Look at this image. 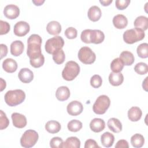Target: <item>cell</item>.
<instances>
[{"label":"cell","instance_id":"obj_38","mask_svg":"<svg viewBox=\"0 0 148 148\" xmlns=\"http://www.w3.org/2000/svg\"><path fill=\"white\" fill-rule=\"evenodd\" d=\"M62 145L63 140L58 136L53 137L50 141V146L52 148H61L62 147Z\"/></svg>","mask_w":148,"mask_h":148},{"label":"cell","instance_id":"obj_11","mask_svg":"<svg viewBox=\"0 0 148 148\" xmlns=\"http://www.w3.org/2000/svg\"><path fill=\"white\" fill-rule=\"evenodd\" d=\"M3 14L8 19H15L20 14L19 8L13 4L8 5L3 9Z\"/></svg>","mask_w":148,"mask_h":148},{"label":"cell","instance_id":"obj_36","mask_svg":"<svg viewBox=\"0 0 148 148\" xmlns=\"http://www.w3.org/2000/svg\"><path fill=\"white\" fill-rule=\"evenodd\" d=\"M102 83V79L98 75H94L90 79V84L94 88H99L101 86Z\"/></svg>","mask_w":148,"mask_h":148},{"label":"cell","instance_id":"obj_35","mask_svg":"<svg viewBox=\"0 0 148 148\" xmlns=\"http://www.w3.org/2000/svg\"><path fill=\"white\" fill-rule=\"evenodd\" d=\"M134 71H135L136 73H137L139 75H145L148 72L147 65L143 62L137 63L134 67Z\"/></svg>","mask_w":148,"mask_h":148},{"label":"cell","instance_id":"obj_40","mask_svg":"<svg viewBox=\"0 0 148 148\" xmlns=\"http://www.w3.org/2000/svg\"><path fill=\"white\" fill-rule=\"evenodd\" d=\"M91 29H86L82 32L80 38L82 42H83L85 43H91Z\"/></svg>","mask_w":148,"mask_h":148},{"label":"cell","instance_id":"obj_2","mask_svg":"<svg viewBox=\"0 0 148 148\" xmlns=\"http://www.w3.org/2000/svg\"><path fill=\"white\" fill-rule=\"evenodd\" d=\"M5 101L10 106H15L21 103L25 99V94L22 90H9L5 94Z\"/></svg>","mask_w":148,"mask_h":148},{"label":"cell","instance_id":"obj_9","mask_svg":"<svg viewBox=\"0 0 148 148\" xmlns=\"http://www.w3.org/2000/svg\"><path fill=\"white\" fill-rule=\"evenodd\" d=\"M30 30V27L28 23L23 21H18L14 25L13 32L17 36H24L26 35Z\"/></svg>","mask_w":148,"mask_h":148},{"label":"cell","instance_id":"obj_26","mask_svg":"<svg viewBox=\"0 0 148 148\" xmlns=\"http://www.w3.org/2000/svg\"><path fill=\"white\" fill-rule=\"evenodd\" d=\"M114 140V135L109 132H105L101 136V143L105 147H111L113 144Z\"/></svg>","mask_w":148,"mask_h":148},{"label":"cell","instance_id":"obj_12","mask_svg":"<svg viewBox=\"0 0 148 148\" xmlns=\"http://www.w3.org/2000/svg\"><path fill=\"white\" fill-rule=\"evenodd\" d=\"M13 125L18 128H23L27 125V121L25 116L18 113H13L11 116Z\"/></svg>","mask_w":148,"mask_h":148},{"label":"cell","instance_id":"obj_39","mask_svg":"<svg viewBox=\"0 0 148 148\" xmlns=\"http://www.w3.org/2000/svg\"><path fill=\"white\" fill-rule=\"evenodd\" d=\"M64 34L68 39H73L77 37V31L76 28L70 27H68L67 29H66V30L65 31Z\"/></svg>","mask_w":148,"mask_h":148},{"label":"cell","instance_id":"obj_31","mask_svg":"<svg viewBox=\"0 0 148 148\" xmlns=\"http://www.w3.org/2000/svg\"><path fill=\"white\" fill-rule=\"evenodd\" d=\"M124 64L122 61L120 59V58H114L110 64V68L113 72L119 73L120 72L123 68H124Z\"/></svg>","mask_w":148,"mask_h":148},{"label":"cell","instance_id":"obj_32","mask_svg":"<svg viewBox=\"0 0 148 148\" xmlns=\"http://www.w3.org/2000/svg\"><path fill=\"white\" fill-rule=\"evenodd\" d=\"M83 127L82 123L77 120H71L67 125L68 129L71 132H77L80 131Z\"/></svg>","mask_w":148,"mask_h":148},{"label":"cell","instance_id":"obj_45","mask_svg":"<svg viewBox=\"0 0 148 148\" xmlns=\"http://www.w3.org/2000/svg\"><path fill=\"white\" fill-rule=\"evenodd\" d=\"M1 58L6 56L8 53V47L5 44H1Z\"/></svg>","mask_w":148,"mask_h":148},{"label":"cell","instance_id":"obj_16","mask_svg":"<svg viewBox=\"0 0 148 148\" xmlns=\"http://www.w3.org/2000/svg\"><path fill=\"white\" fill-rule=\"evenodd\" d=\"M17 62L12 58H6L2 62V68L8 73H13L17 69Z\"/></svg>","mask_w":148,"mask_h":148},{"label":"cell","instance_id":"obj_43","mask_svg":"<svg viewBox=\"0 0 148 148\" xmlns=\"http://www.w3.org/2000/svg\"><path fill=\"white\" fill-rule=\"evenodd\" d=\"M90 147H94V148H100V147L97 144V142L95 140H93L92 139H87L85 142L84 144V148H90Z\"/></svg>","mask_w":148,"mask_h":148},{"label":"cell","instance_id":"obj_28","mask_svg":"<svg viewBox=\"0 0 148 148\" xmlns=\"http://www.w3.org/2000/svg\"><path fill=\"white\" fill-rule=\"evenodd\" d=\"M61 126L59 122L55 120H50L47 121L45 124L46 130L51 134H56L58 132L61 130Z\"/></svg>","mask_w":148,"mask_h":148},{"label":"cell","instance_id":"obj_4","mask_svg":"<svg viewBox=\"0 0 148 148\" xmlns=\"http://www.w3.org/2000/svg\"><path fill=\"white\" fill-rule=\"evenodd\" d=\"M145 36L144 31L138 29L132 28L126 30L123 35L124 41L127 44H133L138 41L142 40Z\"/></svg>","mask_w":148,"mask_h":148},{"label":"cell","instance_id":"obj_34","mask_svg":"<svg viewBox=\"0 0 148 148\" xmlns=\"http://www.w3.org/2000/svg\"><path fill=\"white\" fill-rule=\"evenodd\" d=\"M65 59V53L62 49L58 50L53 54V60H54V62H56L57 64H62L64 62Z\"/></svg>","mask_w":148,"mask_h":148},{"label":"cell","instance_id":"obj_23","mask_svg":"<svg viewBox=\"0 0 148 148\" xmlns=\"http://www.w3.org/2000/svg\"><path fill=\"white\" fill-rule=\"evenodd\" d=\"M46 30L49 34L57 35L61 31V25L57 21H51L47 24Z\"/></svg>","mask_w":148,"mask_h":148},{"label":"cell","instance_id":"obj_14","mask_svg":"<svg viewBox=\"0 0 148 148\" xmlns=\"http://www.w3.org/2000/svg\"><path fill=\"white\" fill-rule=\"evenodd\" d=\"M105 127V123L102 119L95 118L90 123V128L94 132H100L104 130Z\"/></svg>","mask_w":148,"mask_h":148},{"label":"cell","instance_id":"obj_25","mask_svg":"<svg viewBox=\"0 0 148 148\" xmlns=\"http://www.w3.org/2000/svg\"><path fill=\"white\" fill-rule=\"evenodd\" d=\"M120 59L122 61L124 65H131L135 61L134 56L129 51H123L120 55Z\"/></svg>","mask_w":148,"mask_h":148},{"label":"cell","instance_id":"obj_42","mask_svg":"<svg viewBox=\"0 0 148 148\" xmlns=\"http://www.w3.org/2000/svg\"><path fill=\"white\" fill-rule=\"evenodd\" d=\"M0 25H1V31H0L1 35L6 34L9 32L10 30V25L8 22L1 20H0Z\"/></svg>","mask_w":148,"mask_h":148},{"label":"cell","instance_id":"obj_21","mask_svg":"<svg viewBox=\"0 0 148 148\" xmlns=\"http://www.w3.org/2000/svg\"><path fill=\"white\" fill-rule=\"evenodd\" d=\"M142 112L137 106L131 107L128 111V117L131 121H138L142 117Z\"/></svg>","mask_w":148,"mask_h":148},{"label":"cell","instance_id":"obj_19","mask_svg":"<svg viewBox=\"0 0 148 148\" xmlns=\"http://www.w3.org/2000/svg\"><path fill=\"white\" fill-rule=\"evenodd\" d=\"M24 48V44L21 40H15L10 45V53L14 56H18L23 53Z\"/></svg>","mask_w":148,"mask_h":148},{"label":"cell","instance_id":"obj_10","mask_svg":"<svg viewBox=\"0 0 148 148\" xmlns=\"http://www.w3.org/2000/svg\"><path fill=\"white\" fill-rule=\"evenodd\" d=\"M66 110L69 114L76 116L82 113L83 110V106L79 101H72L68 104Z\"/></svg>","mask_w":148,"mask_h":148},{"label":"cell","instance_id":"obj_37","mask_svg":"<svg viewBox=\"0 0 148 148\" xmlns=\"http://www.w3.org/2000/svg\"><path fill=\"white\" fill-rule=\"evenodd\" d=\"M9 124V120L8 119L6 114L3 110H0V129L1 130L5 129Z\"/></svg>","mask_w":148,"mask_h":148},{"label":"cell","instance_id":"obj_49","mask_svg":"<svg viewBox=\"0 0 148 148\" xmlns=\"http://www.w3.org/2000/svg\"><path fill=\"white\" fill-rule=\"evenodd\" d=\"M147 78H148V77H146L145 78V80L143 82V84H142L143 88H144L146 91H147V89H146L147 86H146V83H147Z\"/></svg>","mask_w":148,"mask_h":148},{"label":"cell","instance_id":"obj_22","mask_svg":"<svg viewBox=\"0 0 148 148\" xmlns=\"http://www.w3.org/2000/svg\"><path fill=\"white\" fill-rule=\"evenodd\" d=\"M105 39V35L102 31L99 29H91L90 40L91 43H101Z\"/></svg>","mask_w":148,"mask_h":148},{"label":"cell","instance_id":"obj_1","mask_svg":"<svg viewBox=\"0 0 148 148\" xmlns=\"http://www.w3.org/2000/svg\"><path fill=\"white\" fill-rule=\"evenodd\" d=\"M42 42V38L38 34H32L28 38L27 54L29 58V62L44 57L41 52Z\"/></svg>","mask_w":148,"mask_h":148},{"label":"cell","instance_id":"obj_15","mask_svg":"<svg viewBox=\"0 0 148 148\" xmlns=\"http://www.w3.org/2000/svg\"><path fill=\"white\" fill-rule=\"evenodd\" d=\"M113 24L117 29H123L128 24V19L123 14H117L113 18Z\"/></svg>","mask_w":148,"mask_h":148},{"label":"cell","instance_id":"obj_8","mask_svg":"<svg viewBox=\"0 0 148 148\" xmlns=\"http://www.w3.org/2000/svg\"><path fill=\"white\" fill-rule=\"evenodd\" d=\"M78 58L84 64H91L95 61L96 56L90 47L83 46L78 52Z\"/></svg>","mask_w":148,"mask_h":148},{"label":"cell","instance_id":"obj_33","mask_svg":"<svg viewBox=\"0 0 148 148\" xmlns=\"http://www.w3.org/2000/svg\"><path fill=\"white\" fill-rule=\"evenodd\" d=\"M136 52L138 56L142 58H146L148 57V44L143 43L139 45L137 49Z\"/></svg>","mask_w":148,"mask_h":148},{"label":"cell","instance_id":"obj_13","mask_svg":"<svg viewBox=\"0 0 148 148\" xmlns=\"http://www.w3.org/2000/svg\"><path fill=\"white\" fill-rule=\"evenodd\" d=\"M18 77L21 82L24 83H29L34 79V73L29 69L24 68L21 69L19 71Z\"/></svg>","mask_w":148,"mask_h":148},{"label":"cell","instance_id":"obj_18","mask_svg":"<svg viewBox=\"0 0 148 148\" xmlns=\"http://www.w3.org/2000/svg\"><path fill=\"white\" fill-rule=\"evenodd\" d=\"M70 96V90L66 86L59 87L56 92L57 99L60 101L67 100Z\"/></svg>","mask_w":148,"mask_h":148},{"label":"cell","instance_id":"obj_20","mask_svg":"<svg viewBox=\"0 0 148 148\" xmlns=\"http://www.w3.org/2000/svg\"><path fill=\"white\" fill-rule=\"evenodd\" d=\"M107 125L110 130L114 133H119L122 130V124L120 121L114 117L109 119Z\"/></svg>","mask_w":148,"mask_h":148},{"label":"cell","instance_id":"obj_17","mask_svg":"<svg viewBox=\"0 0 148 148\" xmlns=\"http://www.w3.org/2000/svg\"><path fill=\"white\" fill-rule=\"evenodd\" d=\"M102 15V12L100 8L97 6H91L87 13V16L88 18L94 22L97 21L99 20Z\"/></svg>","mask_w":148,"mask_h":148},{"label":"cell","instance_id":"obj_44","mask_svg":"<svg viewBox=\"0 0 148 148\" xmlns=\"http://www.w3.org/2000/svg\"><path fill=\"white\" fill-rule=\"evenodd\" d=\"M116 148H128L129 145L128 142L124 139L119 140L115 145Z\"/></svg>","mask_w":148,"mask_h":148},{"label":"cell","instance_id":"obj_30","mask_svg":"<svg viewBox=\"0 0 148 148\" xmlns=\"http://www.w3.org/2000/svg\"><path fill=\"white\" fill-rule=\"evenodd\" d=\"M131 143L133 147L140 148L142 147L145 143V138L142 135L135 134L131 138Z\"/></svg>","mask_w":148,"mask_h":148},{"label":"cell","instance_id":"obj_48","mask_svg":"<svg viewBox=\"0 0 148 148\" xmlns=\"http://www.w3.org/2000/svg\"><path fill=\"white\" fill-rule=\"evenodd\" d=\"M32 2L36 5V6H40L42 5L44 2H45V1H41V0H39V1H32Z\"/></svg>","mask_w":148,"mask_h":148},{"label":"cell","instance_id":"obj_27","mask_svg":"<svg viewBox=\"0 0 148 148\" xmlns=\"http://www.w3.org/2000/svg\"><path fill=\"white\" fill-rule=\"evenodd\" d=\"M134 25L135 28L145 31L148 27V18L144 16H138L135 18Z\"/></svg>","mask_w":148,"mask_h":148},{"label":"cell","instance_id":"obj_46","mask_svg":"<svg viewBox=\"0 0 148 148\" xmlns=\"http://www.w3.org/2000/svg\"><path fill=\"white\" fill-rule=\"evenodd\" d=\"M112 0H100L99 1V2L104 6H108L112 2Z\"/></svg>","mask_w":148,"mask_h":148},{"label":"cell","instance_id":"obj_3","mask_svg":"<svg viewBox=\"0 0 148 148\" xmlns=\"http://www.w3.org/2000/svg\"><path fill=\"white\" fill-rule=\"evenodd\" d=\"M79 64L73 61H68L62 71V77L67 81H72L75 79L80 72Z\"/></svg>","mask_w":148,"mask_h":148},{"label":"cell","instance_id":"obj_47","mask_svg":"<svg viewBox=\"0 0 148 148\" xmlns=\"http://www.w3.org/2000/svg\"><path fill=\"white\" fill-rule=\"evenodd\" d=\"M1 91H3V90L4 88H5L6 87V82L2 79V78H1Z\"/></svg>","mask_w":148,"mask_h":148},{"label":"cell","instance_id":"obj_5","mask_svg":"<svg viewBox=\"0 0 148 148\" xmlns=\"http://www.w3.org/2000/svg\"><path fill=\"white\" fill-rule=\"evenodd\" d=\"M39 138L38 132L33 130H26L20 138L21 146L25 148L33 147Z\"/></svg>","mask_w":148,"mask_h":148},{"label":"cell","instance_id":"obj_7","mask_svg":"<svg viewBox=\"0 0 148 148\" xmlns=\"http://www.w3.org/2000/svg\"><path fill=\"white\" fill-rule=\"evenodd\" d=\"M64 45V40L60 36H55L49 39L45 43V50L49 54H53L54 53L62 49Z\"/></svg>","mask_w":148,"mask_h":148},{"label":"cell","instance_id":"obj_24","mask_svg":"<svg viewBox=\"0 0 148 148\" xmlns=\"http://www.w3.org/2000/svg\"><path fill=\"white\" fill-rule=\"evenodd\" d=\"M109 83L113 86L121 85L124 81V76L121 72H111L109 76Z\"/></svg>","mask_w":148,"mask_h":148},{"label":"cell","instance_id":"obj_6","mask_svg":"<svg viewBox=\"0 0 148 148\" xmlns=\"http://www.w3.org/2000/svg\"><path fill=\"white\" fill-rule=\"evenodd\" d=\"M110 105V100L106 95H99L95 100L92 109L95 113L97 114H103L108 109Z\"/></svg>","mask_w":148,"mask_h":148},{"label":"cell","instance_id":"obj_41","mask_svg":"<svg viewBox=\"0 0 148 148\" xmlns=\"http://www.w3.org/2000/svg\"><path fill=\"white\" fill-rule=\"evenodd\" d=\"M130 3V0H116L115 5L119 10H124L128 7Z\"/></svg>","mask_w":148,"mask_h":148},{"label":"cell","instance_id":"obj_29","mask_svg":"<svg viewBox=\"0 0 148 148\" xmlns=\"http://www.w3.org/2000/svg\"><path fill=\"white\" fill-rule=\"evenodd\" d=\"M80 147V141L76 136L68 137L66 140L63 142V148H79Z\"/></svg>","mask_w":148,"mask_h":148}]
</instances>
